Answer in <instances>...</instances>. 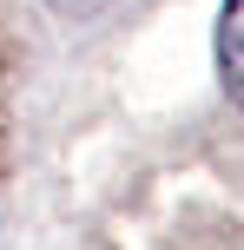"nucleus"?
<instances>
[{
	"label": "nucleus",
	"instance_id": "2",
	"mask_svg": "<svg viewBox=\"0 0 244 250\" xmlns=\"http://www.w3.org/2000/svg\"><path fill=\"white\" fill-rule=\"evenodd\" d=\"M106 0H53V13H66V20H86V13H99Z\"/></svg>",
	"mask_w": 244,
	"mask_h": 250
},
{
	"label": "nucleus",
	"instance_id": "1",
	"mask_svg": "<svg viewBox=\"0 0 244 250\" xmlns=\"http://www.w3.org/2000/svg\"><path fill=\"white\" fill-rule=\"evenodd\" d=\"M218 79L244 105V0H224V13H218Z\"/></svg>",
	"mask_w": 244,
	"mask_h": 250
}]
</instances>
